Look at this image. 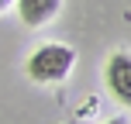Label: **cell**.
Segmentation results:
<instances>
[{
	"label": "cell",
	"instance_id": "5",
	"mask_svg": "<svg viewBox=\"0 0 131 124\" xmlns=\"http://www.w3.org/2000/svg\"><path fill=\"white\" fill-rule=\"evenodd\" d=\"M107 124H128L124 117H111V121H107Z\"/></svg>",
	"mask_w": 131,
	"mask_h": 124
},
{
	"label": "cell",
	"instance_id": "1",
	"mask_svg": "<svg viewBox=\"0 0 131 124\" xmlns=\"http://www.w3.org/2000/svg\"><path fill=\"white\" fill-rule=\"evenodd\" d=\"M72 62H76V52L69 45H59V41H48V45L35 48L31 59H28V76L35 83H62L72 72Z\"/></svg>",
	"mask_w": 131,
	"mask_h": 124
},
{
	"label": "cell",
	"instance_id": "3",
	"mask_svg": "<svg viewBox=\"0 0 131 124\" xmlns=\"http://www.w3.org/2000/svg\"><path fill=\"white\" fill-rule=\"evenodd\" d=\"M62 0H17V17L28 28H41L59 14Z\"/></svg>",
	"mask_w": 131,
	"mask_h": 124
},
{
	"label": "cell",
	"instance_id": "2",
	"mask_svg": "<svg viewBox=\"0 0 131 124\" xmlns=\"http://www.w3.org/2000/svg\"><path fill=\"white\" fill-rule=\"evenodd\" d=\"M104 83L111 90V97L117 104L131 107V55L128 52H114L104 65Z\"/></svg>",
	"mask_w": 131,
	"mask_h": 124
},
{
	"label": "cell",
	"instance_id": "4",
	"mask_svg": "<svg viewBox=\"0 0 131 124\" xmlns=\"http://www.w3.org/2000/svg\"><path fill=\"white\" fill-rule=\"evenodd\" d=\"M10 4H14V0H0V14H4V10H7Z\"/></svg>",
	"mask_w": 131,
	"mask_h": 124
}]
</instances>
